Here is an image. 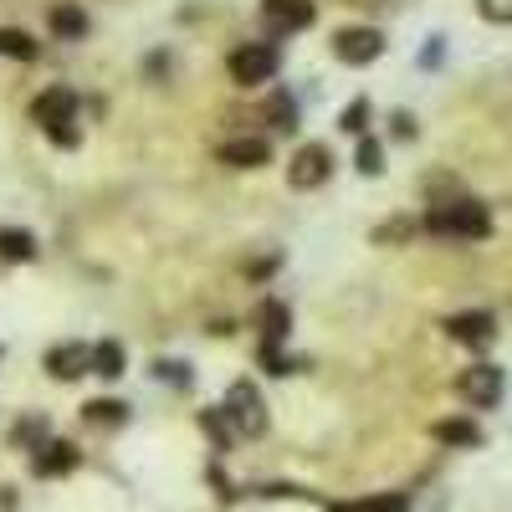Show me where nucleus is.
I'll return each mask as SVG.
<instances>
[{
    "instance_id": "1",
    "label": "nucleus",
    "mask_w": 512,
    "mask_h": 512,
    "mask_svg": "<svg viewBox=\"0 0 512 512\" xmlns=\"http://www.w3.org/2000/svg\"><path fill=\"white\" fill-rule=\"evenodd\" d=\"M425 226H431L436 236H466V241H482L492 236V216L482 200H456V205H441L425 216Z\"/></svg>"
},
{
    "instance_id": "4",
    "label": "nucleus",
    "mask_w": 512,
    "mask_h": 512,
    "mask_svg": "<svg viewBox=\"0 0 512 512\" xmlns=\"http://www.w3.org/2000/svg\"><path fill=\"white\" fill-rule=\"evenodd\" d=\"M282 67L277 47H267V41H246V47L231 52V77L241 82V88H262V82H272Z\"/></svg>"
},
{
    "instance_id": "23",
    "label": "nucleus",
    "mask_w": 512,
    "mask_h": 512,
    "mask_svg": "<svg viewBox=\"0 0 512 512\" xmlns=\"http://www.w3.org/2000/svg\"><path fill=\"white\" fill-rule=\"evenodd\" d=\"M359 175H379V144L374 139L359 144Z\"/></svg>"
},
{
    "instance_id": "20",
    "label": "nucleus",
    "mask_w": 512,
    "mask_h": 512,
    "mask_svg": "<svg viewBox=\"0 0 512 512\" xmlns=\"http://www.w3.org/2000/svg\"><path fill=\"white\" fill-rule=\"evenodd\" d=\"M333 512H405V497H369V502H354V507H333Z\"/></svg>"
},
{
    "instance_id": "8",
    "label": "nucleus",
    "mask_w": 512,
    "mask_h": 512,
    "mask_svg": "<svg viewBox=\"0 0 512 512\" xmlns=\"http://www.w3.org/2000/svg\"><path fill=\"white\" fill-rule=\"evenodd\" d=\"M313 0H262V21L272 31H297V26H313Z\"/></svg>"
},
{
    "instance_id": "2",
    "label": "nucleus",
    "mask_w": 512,
    "mask_h": 512,
    "mask_svg": "<svg viewBox=\"0 0 512 512\" xmlns=\"http://www.w3.org/2000/svg\"><path fill=\"white\" fill-rule=\"evenodd\" d=\"M221 415L231 420L236 436H262V431H267V405H262V395H256V384H246V379L226 390Z\"/></svg>"
},
{
    "instance_id": "21",
    "label": "nucleus",
    "mask_w": 512,
    "mask_h": 512,
    "mask_svg": "<svg viewBox=\"0 0 512 512\" xmlns=\"http://www.w3.org/2000/svg\"><path fill=\"white\" fill-rule=\"evenodd\" d=\"M477 11L497 26H512V0H477Z\"/></svg>"
},
{
    "instance_id": "11",
    "label": "nucleus",
    "mask_w": 512,
    "mask_h": 512,
    "mask_svg": "<svg viewBox=\"0 0 512 512\" xmlns=\"http://www.w3.org/2000/svg\"><path fill=\"white\" fill-rule=\"evenodd\" d=\"M221 164H231V169H262V164H272V144L267 139H231V144H221Z\"/></svg>"
},
{
    "instance_id": "9",
    "label": "nucleus",
    "mask_w": 512,
    "mask_h": 512,
    "mask_svg": "<svg viewBox=\"0 0 512 512\" xmlns=\"http://www.w3.org/2000/svg\"><path fill=\"white\" fill-rule=\"evenodd\" d=\"M446 333L456 338V344H472V349H487L492 338H497V323H492V313H456V318L446 323Z\"/></svg>"
},
{
    "instance_id": "17",
    "label": "nucleus",
    "mask_w": 512,
    "mask_h": 512,
    "mask_svg": "<svg viewBox=\"0 0 512 512\" xmlns=\"http://www.w3.org/2000/svg\"><path fill=\"white\" fill-rule=\"evenodd\" d=\"M82 420H88V425H123L128 420V405H118V400H88V405H82Z\"/></svg>"
},
{
    "instance_id": "10",
    "label": "nucleus",
    "mask_w": 512,
    "mask_h": 512,
    "mask_svg": "<svg viewBox=\"0 0 512 512\" xmlns=\"http://www.w3.org/2000/svg\"><path fill=\"white\" fill-rule=\"evenodd\" d=\"M88 369H93V349L88 344H62V349L47 354V374L52 379H82Z\"/></svg>"
},
{
    "instance_id": "3",
    "label": "nucleus",
    "mask_w": 512,
    "mask_h": 512,
    "mask_svg": "<svg viewBox=\"0 0 512 512\" xmlns=\"http://www.w3.org/2000/svg\"><path fill=\"white\" fill-rule=\"evenodd\" d=\"M72 113H77V98L67 93V88H47L36 103H31V118L47 128V134L57 139V144H77V128H72Z\"/></svg>"
},
{
    "instance_id": "14",
    "label": "nucleus",
    "mask_w": 512,
    "mask_h": 512,
    "mask_svg": "<svg viewBox=\"0 0 512 512\" xmlns=\"http://www.w3.org/2000/svg\"><path fill=\"white\" fill-rule=\"evenodd\" d=\"M0 57H16V62H36V41L16 26H0Z\"/></svg>"
},
{
    "instance_id": "22",
    "label": "nucleus",
    "mask_w": 512,
    "mask_h": 512,
    "mask_svg": "<svg viewBox=\"0 0 512 512\" xmlns=\"http://www.w3.org/2000/svg\"><path fill=\"white\" fill-rule=\"evenodd\" d=\"M364 118H369V103H364V98H354V103L344 108V118H338V123H344L349 134H364Z\"/></svg>"
},
{
    "instance_id": "12",
    "label": "nucleus",
    "mask_w": 512,
    "mask_h": 512,
    "mask_svg": "<svg viewBox=\"0 0 512 512\" xmlns=\"http://www.w3.org/2000/svg\"><path fill=\"white\" fill-rule=\"evenodd\" d=\"M77 466V446L72 441H47L36 456H31V472L36 477H62V472H72Z\"/></svg>"
},
{
    "instance_id": "24",
    "label": "nucleus",
    "mask_w": 512,
    "mask_h": 512,
    "mask_svg": "<svg viewBox=\"0 0 512 512\" xmlns=\"http://www.w3.org/2000/svg\"><path fill=\"white\" fill-rule=\"evenodd\" d=\"M159 374H164L169 384H190V369H180V364H159Z\"/></svg>"
},
{
    "instance_id": "15",
    "label": "nucleus",
    "mask_w": 512,
    "mask_h": 512,
    "mask_svg": "<svg viewBox=\"0 0 512 512\" xmlns=\"http://www.w3.org/2000/svg\"><path fill=\"white\" fill-rule=\"evenodd\" d=\"M31 256H36L31 231H0V262H31Z\"/></svg>"
},
{
    "instance_id": "6",
    "label": "nucleus",
    "mask_w": 512,
    "mask_h": 512,
    "mask_svg": "<svg viewBox=\"0 0 512 512\" xmlns=\"http://www.w3.org/2000/svg\"><path fill=\"white\" fill-rule=\"evenodd\" d=\"M333 175V154L323 149V144H303L292 154V169H287V180L297 185V190H318L323 180Z\"/></svg>"
},
{
    "instance_id": "5",
    "label": "nucleus",
    "mask_w": 512,
    "mask_h": 512,
    "mask_svg": "<svg viewBox=\"0 0 512 512\" xmlns=\"http://www.w3.org/2000/svg\"><path fill=\"white\" fill-rule=\"evenodd\" d=\"M379 52H384V36L374 26H349V31L333 36V57L349 62V67H369Z\"/></svg>"
},
{
    "instance_id": "19",
    "label": "nucleus",
    "mask_w": 512,
    "mask_h": 512,
    "mask_svg": "<svg viewBox=\"0 0 512 512\" xmlns=\"http://www.w3.org/2000/svg\"><path fill=\"white\" fill-rule=\"evenodd\" d=\"M52 31L67 36V41H77L82 31H88V16H82L77 6H57V11H52Z\"/></svg>"
},
{
    "instance_id": "18",
    "label": "nucleus",
    "mask_w": 512,
    "mask_h": 512,
    "mask_svg": "<svg viewBox=\"0 0 512 512\" xmlns=\"http://www.w3.org/2000/svg\"><path fill=\"white\" fill-rule=\"evenodd\" d=\"M93 374H103V379L123 374V349L113 344V338H108V344H93Z\"/></svg>"
},
{
    "instance_id": "7",
    "label": "nucleus",
    "mask_w": 512,
    "mask_h": 512,
    "mask_svg": "<svg viewBox=\"0 0 512 512\" xmlns=\"http://www.w3.org/2000/svg\"><path fill=\"white\" fill-rule=\"evenodd\" d=\"M461 395L472 400L477 410H492L502 400V369L497 364H472V369L461 374Z\"/></svg>"
},
{
    "instance_id": "13",
    "label": "nucleus",
    "mask_w": 512,
    "mask_h": 512,
    "mask_svg": "<svg viewBox=\"0 0 512 512\" xmlns=\"http://www.w3.org/2000/svg\"><path fill=\"white\" fill-rule=\"evenodd\" d=\"M436 441H446V446H482V425H472V420H436Z\"/></svg>"
},
{
    "instance_id": "16",
    "label": "nucleus",
    "mask_w": 512,
    "mask_h": 512,
    "mask_svg": "<svg viewBox=\"0 0 512 512\" xmlns=\"http://www.w3.org/2000/svg\"><path fill=\"white\" fill-rule=\"evenodd\" d=\"M256 323H262V344H282V338H287V308L282 303H262Z\"/></svg>"
}]
</instances>
